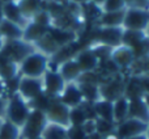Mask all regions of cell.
<instances>
[{
	"mask_svg": "<svg viewBox=\"0 0 149 139\" xmlns=\"http://www.w3.org/2000/svg\"><path fill=\"white\" fill-rule=\"evenodd\" d=\"M77 87H79L80 92L82 95V98H84L86 102H95V101L101 100L100 97V89H98L97 84H90V83H76Z\"/></svg>",
	"mask_w": 149,
	"mask_h": 139,
	"instance_id": "cell-24",
	"label": "cell"
},
{
	"mask_svg": "<svg viewBox=\"0 0 149 139\" xmlns=\"http://www.w3.org/2000/svg\"><path fill=\"white\" fill-rule=\"evenodd\" d=\"M42 80H43V93L47 95L49 97L59 96L65 87V83L63 80V77L59 75V72L46 71Z\"/></svg>",
	"mask_w": 149,
	"mask_h": 139,
	"instance_id": "cell-11",
	"label": "cell"
},
{
	"mask_svg": "<svg viewBox=\"0 0 149 139\" xmlns=\"http://www.w3.org/2000/svg\"><path fill=\"white\" fill-rule=\"evenodd\" d=\"M3 11H1V4H0V22H1V20H3Z\"/></svg>",
	"mask_w": 149,
	"mask_h": 139,
	"instance_id": "cell-40",
	"label": "cell"
},
{
	"mask_svg": "<svg viewBox=\"0 0 149 139\" xmlns=\"http://www.w3.org/2000/svg\"><path fill=\"white\" fill-rule=\"evenodd\" d=\"M45 3H62L63 4V0H42Z\"/></svg>",
	"mask_w": 149,
	"mask_h": 139,
	"instance_id": "cell-38",
	"label": "cell"
},
{
	"mask_svg": "<svg viewBox=\"0 0 149 139\" xmlns=\"http://www.w3.org/2000/svg\"><path fill=\"white\" fill-rule=\"evenodd\" d=\"M34 47H36L37 51L47 55L49 58H51L52 55L60 49V47L56 45V42L51 38V36H50L49 32H47L41 39H38V41L34 44Z\"/></svg>",
	"mask_w": 149,
	"mask_h": 139,
	"instance_id": "cell-20",
	"label": "cell"
},
{
	"mask_svg": "<svg viewBox=\"0 0 149 139\" xmlns=\"http://www.w3.org/2000/svg\"><path fill=\"white\" fill-rule=\"evenodd\" d=\"M90 3H93V4H95V5H98V7H101V4H102L105 0H89Z\"/></svg>",
	"mask_w": 149,
	"mask_h": 139,
	"instance_id": "cell-37",
	"label": "cell"
},
{
	"mask_svg": "<svg viewBox=\"0 0 149 139\" xmlns=\"http://www.w3.org/2000/svg\"><path fill=\"white\" fill-rule=\"evenodd\" d=\"M68 121H70V126L74 127H82V125L88 121L86 116H85L84 110L81 106H76V108H70V114H68Z\"/></svg>",
	"mask_w": 149,
	"mask_h": 139,
	"instance_id": "cell-27",
	"label": "cell"
},
{
	"mask_svg": "<svg viewBox=\"0 0 149 139\" xmlns=\"http://www.w3.org/2000/svg\"><path fill=\"white\" fill-rule=\"evenodd\" d=\"M41 139H67V129L47 122L41 134Z\"/></svg>",
	"mask_w": 149,
	"mask_h": 139,
	"instance_id": "cell-25",
	"label": "cell"
},
{
	"mask_svg": "<svg viewBox=\"0 0 149 139\" xmlns=\"http://www.w3.org/2000/svg\"><path fill=\"white\" fill-rule=\"evenodd\" d=\"M24 29L10 21L3 18L0 22V38L4 41H16V39H22Z\"/></svg>",
	"mask_w": 149,
	"mask_h": 139,
	"instance_id": "cell-16",
	"label": "cell"
},
{
	"mask_svg": "<svg viewBox=\"0 0 149 139\" xmlns=\"http://www.w3.org/2000/svg\"><path fill=\"white\" fill-rule=\"evenodd\" d=\"M4 92H5V89H4V80L0 79V97H3Z\"/></svg>",
	"mask_w": 149,
	"mask_h": 139,
	"instance_id": "cell-35",
	"label": "cell"
},
{
	"mask_svg": "<svg viewBox=\"0 0 149 139\" xmlns=\"http://www.w3.org/2000/svg\"><path fill=\"white\" fill-rule=\"evenodd\" d=\"M113 130H114V124L113 122L103 121V119H100V118L95 119V133H98L100 135L111 134Z\"/></svg>",
	"mask_w": 149,
	"mask_h": 139,
	"instance_id": "cell-30",
	"label": "cell"
},
{
	"mask_svg": "<svg viewBox=\"0 0 149 139\" xmlns=\"http://www.w3.org/2000/svg\"><path fill=\"white\" fill-rule=\"evenodd\" d=\"M5 114H7V121L21 129L30 114V109H29L28 102L16 93L8 100L5 105Z\"/></svg>",
	"mask_w": 149,
	"mask_h": 139,
	"instance_id": "cell-2",
	"label": "cell"
},
{
	"mask_svg": "<svg viewBox=\"0 0 149 139\" xmlns=\"http://www.w3.org/2000/svg\"><path fill=\"white\" fill-rule=\"evenodd\" d=\"M127 8H137V9H147L148 11V3L149 0H124Z\"/></svg>",
	"mask_w": 149,
	"mask_h": 139,
	"instance_id": "cell-32",
	"label": "cell"
},
{
	"mask_svg": "<svg viewBox=\"0 0 149 139\" xmlns=\"http://www.w3.org/2000/svg\"><path fill=\"white\" fill-rule=\"evenodd\" d=\"M59 96H60L59 101L64 104L65 106H68V108H76V106H80L84 102L82 95L80 92L76 83H68V84H65L64 89L62 91V93Z\"/></svg>",
	"mask_w": 149,
	"mask_h": 139,
	"instance_id": "cell-13",
	"label": "cell"
},
{
	"mask_svg": "<svg viewBox=\"0 0 149 139\" xmlns=\"http://www.w3.org/2000/svg\"><path fill=\"white\" fill-rule=\"evenodd\" d=\"M124 85L126 84L122 79H110L106 83H101L98 85L101 100L114 102L119 97L124 96Z\"/></svg>",
	"mask_w": 149,
	"mask_h": 139,
	"instance_id": "cell-8",
	"label": "cell"
},
{
	"mask_svg": "<svg viewBox=\"0 0 149 139\" xmlns=\"http://www.w3.org/2000/svg\"><path fill=\"white\" fill-rule=\"evenodd\" d=\"M1 11H3V17H4L5 20H8V21H10V22L16 24V25L21 26L22 29L28 25L29 21L26 20V18L22 16V13L20 12L16 1L1 4Z\"/></svg>",
	"mask_w": 149,
	"mask_h": 139,
	"instance_id": "cell-14",
	"label": "cell"
},
{
	"mask_svg": "<svg viewBox=\"0 0 149 139\" xmlns=\"http://www.w3.org/2000/svg\"><path fill=\"white\" fill-rule=\"evenodd\" d=\"M58 72L63 77L65 84H68V83H76L79 76L82 74L79 65L76 63V60L73 58H70V59L64 60L63 63H60Z\"/></svg>",
	"mask_w": 149,
	"mask_h": 139,
	"instance_id": "cell-15",
	"label": "cell"
},
{
	"mask_svg": "<svg viewBox=\"0 0 149 139\" xmlns=\"http://www.w3.org/2000/svg\"><path fill=\"white\" fill-rule=\"evenodd\" d=\"M47 32H49V28H45V26L38 25V24L33 22V21H29L28 25L24 28L22 41L34 45L38 39H41Z\"/></svg>",
	"mask_w": 149,
	"mask_h": 139,
	"instance_id": "cell-18",
	"label": "cell"
},
{
	"mask_svg": "<svg viewBox=\"0 0 149 139\" xmlns=\"http://www.w3.org/2000/svg\"><path fill=\"white\" fill-rule=\"evenodd\" d=\"M100 8L102 11V13L118 12V11L126 9V3H124V0H105Z\"/></svg>",
	"mask_w": 149,
	"mask_h": 139,
	"instance_id": "cell-29",
	"label": "cell"
},
{
	"mask_svg": "<svg viewBox=\"0 0 149 139\" xmlns=\"http://www.w3.org/2000/svg\"><path fill=\"white\" fill-rule=\"evenodd\" d=\"M42 93H43V80H42V77L36 79V77L20 76L17 95L22 97L26 102L33 101L34 98L38 97Z\"/></svg>",
	"mask_w": 149,
	"mask_h": 139,
	"instance_id": "cell-4",
	"label": "cell"
},
{
	"mask_svg": "<svg viewBox=\"0 0 149 139\" xmlns=\"http://www.w3.org/2000/svg\"><path fill=\"white\" fill-rule=\"evenodd\" d=\"M1 122H3V121H0V125H1Z\"/></svg>",
	"mask_w": 149,
	"mask_h": 139,
	"instance_id": "cell-41",
	"label": "cell"
},
{
	"mask_svg": "<svg viewBox=\"0 0 149 139\" xmlns=\"http://www.w3.org/2000/svg\"><path fill=\"white\" fill-rule=\"evenodd\" d=\"M127 118H135V119H140L143 122H148V108H147V102L143 100V97L130 100L128 117Z\"/></svg>",
	"mask_w": 149,
	"mask_h": 139,
	"instance_id": "cell-17",
	"label": "cell"
},
{
	"mask_svg": "<svg viewBox=\"0 0 149 139\" xmlns=\"http://www.w3.org/2000/svg\"><path fill=\"white\" fill-rule=\"evenodd\" d=\"M73 59L79 65L81 72H94L100 67V59L90 49H85L73 55Z\"/></svg>",
	"mask_w": 149,
	"mask_h": 139,
	"instance_id": "cell-12",
	"label": "cell"
},
{
	"mask_svg": "<svg viewBox=\"0 0 149 139\" xmlns=\"http://www.w3.org/2000/svg\"><path fill=\"white\" fill-rule=\"evenodd\" d=\"M47 124L46 116L43 112L41 110H30L28 119H26L25 125H24V137L25 139H36V138H41V134L43 131L45 126Z\"/></svg>",
	"mask_w": 149,
	"mask_h": 139,
	"instance_id": "cell-5",
	"label": "cell"
},
{
	"mask_svg": "<svg viewBox=\"0 0 149 139\" xmlns=\"http://www.w3.org/2000/svg\"><path fill=\"white\" fill-rule=\"evenodd\" d=\"M147 129H148V122H143L140 119H135V118H127L119 124L118 130H116V138L127 139L140 134H145Z\"/></svg>",
	"mask_w": 149,
	"mask_h": 139,
	"instance_id": "cell-7",
	"label": "cell"
},
{
	"mask_svg": "<svg viewBox=\"0 0 149 139\" xmlns=\"http://www.w3.org/2000/svg\"><path fill=\"white\" fill-rule=\"evenodd\" d=\"M86 139H101V135L94 131V133H92V134H88Z\"/></svg>",
	"mask_w": 149,
	"mask_h": 139,
	"instance_id": "cell-34",
	"label": "cell"
},
{
	"mask_svg": "<svg viewBox=\"0 0 149 139\" xmlns=\"http://www.w3.org/2000/svg\"><path fill=\"white\" fill-rule=\"evenodd\" d=\"M16 3L20 12L28 21H30L34 15L42 9V0H16Z\"/></svg>",
	"mask_w": 149,
	"mask_h": 139,
	"instance_id": "cell-21",
	"label": "cell"
},
{
	"mask_svg": "<svg viewBox=\"0 0 149 139\" xmlns=\"http://www.w3.org/2000/svg\"><path fill=\"white\" fill-rule=\"evenodd\" d=\"M128 104L130 100L126 98L124 96L119 97L118 100H115L113 102V119H114V124L118 122H123L124 119H127L128 117Z\"/></svg>",
	"mask_w": 149,
	"mask_h": 139,
	"instance_id": "cell-22",
	"label": "cell"
},
{
	"mask_svg": "<svg viewBox=\"0 0 149 139\" xmlns=\"http://www.w3.org/2000/svg\"><path fill=\"white\" fill-rule=\"evenodd\" d=\"M50 58L47 55L42 54L39 51H33L29 54L22 62L18 65V74L20 76L26 77H43V75L47 71V63Z\"/></svg>",
	"mask_w": 149,
	"mask_h": 139,
	"instance_id": "cell-1",
	"label": "cell"
},
{
	"mask_svg": "<svg viewBox=\"0 0 149 139\" xmlns=\"http://www.w3.org/2000/svg\"><path fill=\"white\" fill-rule=\"evenodd\" d=\"M110 59L113 60L116 65V67L119 70H124V68H131L135 63V57L132 53L131 47L120 45L116 46L114 49H111L110 51Z\"/></svg>",
	"mask_w": 149,
	"mask_h": 139,
	"instance_id": "cell-10",
	"label": "cell"
},
{
	"mask_svg": "<svg viewBox=\"0 0 149 139\" xmlns=\"http://www.w3.org/2000/svg\"><path fill=\"white\" fill-rule=\"evenodd\" d=\"M93 109H94L95 117L100 119H103V121L107 122H113V102L106 100H98L95 102H93Z\"/></svg>",
	"mask_w": 149,
	"mask_h": 139,
	"instance_id": "cell-23",
	"label": "cell"
},
{
	"mask_svg": "<svg viewBox=\"0 0 149 139\" xmlns=\"http://www.w3.org/2000/svg\"><path fill=\"white\" fill-rule=\"evenodd\" d=\"M148 24H149V12L147 9L127 8L126 12H124L122 28L124 30L145 32L147 33Z\"/></svg>",
	"mask_w": 149,
	"mask_h": 139,
	"instance_id": "cell-3",
	"label": "cell"
},
{
	"mask_svg": "<svg viewBox=\"0 0 149 139\" xmlns=\"http://www.w3.org/2000/svg\"><path fill=\"white\" fill-rule=\"evenodd\" d=\"M68 114H70V108L65 106L63 102H60L59 100H51L47 109L45 110L47 122L59 125V126H63L65 129L70 127Z\"/></svg>",
	"mask_w": 149,
	"mask_h": 139,
	"instance_id": "cell-6",
	"label": "cell"
},
{
	"mask_svg": "<svg viewBox=\"0 0 149 139\" xmlns=\"http://www.w3.org/2000/svg\"><path fill=\"white\" fill-rule=\"evenodd\" d=\"M67 139H86V134L82 127L70 126L67 129Z\"/></svg>",
	"mask_w": 149,
	"mask_h": 139,
	"instance_id": "cell-31",
	"label": "cell"
},
{
	"mask_svg": "<svg viewBox=\"0 0 149 139\" xmlns=\"http://www.w3.org/2000/svg\"><path fill=\"white\" fill-rule=\"evenodd\" d=\"M5 105H7V104H5V101L3 100V97H0V117L4 114V112H5Z\"/></svg>",
	"mask_w": 149,
	"mask_h": 139,
	"instance_id": "cell-33",
	"label": "cell"
},
{
	"mask_svg": "<svg viewBox=\"0 0 149 139\" xmlns=\"http://www.w3.org/2000/svg\"><path fill=\"white\" fill-rule=\"evenodd\" d=\"M10 1H16V0H0V4H5V3H10Z\"/></svg>",
	"mask_w": 149,
	"mask_h": 139,
	"instance_id": "cell-39",
	"label": "cell"
},
{
	"mask_svg": "<svg viewBox=\"0 0 149 139\" xmlns=\"http://www.w3.org/2000/svg\"><path fill=\"white\" fill-rule=\"evenodd\" d=\"M127 139H147V134H140V135H136V137L127 138Z\"/></svg>",
	"mask_w": 149,
	"mask_h": 139,
	"instance_id": "cell-36",
	"label": "cell"
},
{
	"mask_svg": "<svg viewBox=\"0 0 149 139\" xmlns=\"http://www.w3.org/2000/svg\"><path fill=\"white\" fill-rule=\"evenodd\" d=\"M21 131L17 126L10 124L9 121H4L0 125V139H18Z\"/></svg>",
	"mask_w": 149,
	"mask_h": 139,
	"instance_id": "cell-28",
	"label": "cell"
},
{
	"mask_svg": "<svg viewBox=\"0 0 149 139\" xmlns=\"http://www.w3.org/2000/svg\"><path fill=\"white\" fill-rule=\"evenodd\" d=\"M123 28H98L95 33V41L102 46L114 49L122 45Z\"/></svg>",
	"mask_w": 149,
	"mask_h": 139,
	"instance_id": "cell-9",
	"label": "cell"
},
{
	"mask_svg": "<svg viewBox=\"0 0 149 139\" xmlns=\"http://www.w3.org/2000/svg\"><path fill=\"white\" fill-rule=\"evenodd\" d=\"M124 11H118V12H109L102 13L98 18L100 28H122L124 18Z\"/></svg>",
	"mask_w": 149,
	"mask_h": 139,
	"instance_id": "cell-19",
	"label": "cell"
},
{
	"mask_svg": "<svg viewBox=\"0 0 149 139\" xmlns=\"http://www.w3.org/2000/svg\"><path fill=\"white\" fill-rule=\"evenodd\" d=\"M148 39V36L145 32H135V30H124L123 29V34H122V45L124 46L132 47L136 44L141 41Z\"/></svg>",
	"mask_w": 149,
	"mask_h": 139,
	"instance_id": "cell-26",
	"label": "cell"
}]
</instances>
